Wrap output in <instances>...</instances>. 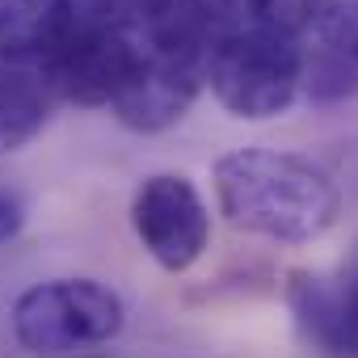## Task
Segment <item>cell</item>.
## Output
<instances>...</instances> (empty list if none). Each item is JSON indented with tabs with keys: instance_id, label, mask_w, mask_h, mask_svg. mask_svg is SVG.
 <instances>
[{
	"instance_id": "cell-1",
	"label": "cell",
	"mask_w": 358,
	"mask_h": 358,
	"mask_svg": "<svg viewBox=\"0 0 358 358\" xmlns=\"http://www.w3.org/2000/svg\"><path fill=\"white\" fill-rule=\"evenodd\" d=\"M220 215L249 236L312 245L341 215L337 182L308 156L274 148H236L215 160Z\"/></svg>"
},
{
	"instance_id": "cell-2",
	"label": "cell",
	"mask_w": 358,
	"mask_h": 358,
	"mask_svg": "<svg viewBox=\"0 0 358 358\" xmlns=\"http://www.w3.org/2000/svg\"><path fill=\"white\" fill-rule=\"evenodd\" d=\"M303 43L257 22H232L215 34L207 55V85L215 101L245 122H266L299 97Z\"/></svg>"
},
{
	"instance_id": "cell-3",
	"label": "cell",
	"mask_w": 358,
	"mask_h": 358,
	"mask_svg": "<svg viewBox=\"0 0 358 358\" xmlns=\"http://www.w3.org/2000/svg\"><path fill=\"white\" fill-rule=\"evenodd\" d=\"M127 324V308L114 287L97 278H51L17 295L13 337L30 354H68L114 341Z\"/></svg>"
},
{
	"instance_id": "cell-4",
	"label": "cell",
	"mask_w": 358,
	"mask_h": 358,
	"mask_svg": "<svg viewBox=\"0 0 358 358\" xmlns=\"http://www.w3.org/2000/svg\"><path fill=\"white\" fill-rule=\"evenodd\" d=\"M139 59H143L139 30H122L80 13L72 38L59 47L51 64H43V85L47 93H59L64 101L76 106H114V97L135 76Z\"/></svg>"
},
{
	"instance_id": "cell-5",
	"label": "cell",
	"mask_w": 358,
	"mask_h": 358,
	"mask_svg": "<svg viewBox=\"0 0 358 358\" xmlns=\"http://www.w3.org/2000/svg\"><path fill=\"white\" fill-rule=\"evenodd\" d=\"M131 228L160 270L182 274L207 253L211 211L186 173H152L131 199Z\"/></svg>"
},
{
	"instance_id": "cell-6",
	"label": "cell",
	"mask_w": 358,
	"mask_h": 358,
	"mask_svg": "<svg viewBox=\"0 0 358 358\" xmlns=\"http://www.w3.org/2000/svg\"><path fill=\"white\" fill-rule=\"evenodd\" d=\"M287 308L299 337L329 358H358V278L329 282L308 270L287 274Z\"/></svg>"
},
{
	"instance_id": "cell-7",
	"label": "cell",
	"mask_w": 358,
	"mask_h": 358,
	"mask_svg": "<svg viewBox=\"0 0 358 358\" xmlns=\"http://www.w3.org/2000/svg\"><path fill=\"white\" fill-rule=\"evenodd\" d=\"M80 22L76 0H0V64L43 68Z\"/></svg>"
},
{
	"instance_id": "cell-8",
	"label": "cell",
	"mask_w": 358,
	"mask_h": 358,
	"mask_svg": "<svg viewBox=\"0 0 358 358\" xmlns=\"http://www.w3.org/2000/svg\"><path fill=\"white\" fill-rule=\"evenodd\" d=\"M47 85L30 72H0V152L26 148L47 127Z\"/></svg>"
},
{
	"instance_id": "cell-9",
	"label": "cell",
	"mask_w": 358,
	"mask_h": 358,
	"mask_svg": "<svg viewBox=\"0 0 358 358\" xmlns=\"http://www.w3.org/2000/svg\"><path fill=\"white\" fill-rule=\"evenodd\" d=\"M299 93H308V97L320 101V106H333V101L358 97V72H354L341 55H333L329 47H320V43L312 38V47H303Z\"/></svg>"
},
{
	"instance_id": "cell-10",
	"label": "cell",
	"mask_w": 358,
	"mask_h": 358,
	"mask_svg": "<svg viewBox=\"0 0 358 358\" xmlns=\"http://www.w3.org/2000/svg\"><path fill=\"white\" fill-rule=\"evenodd\" d=\"M329 5L333 0H245L241 22H257V26H270L278 34L303 38L316 30V22L329 13Z\"/></svg>"
},
{
	"instance_id": "cell-11",
	"label": "cell",
	"mask_w": 358,
	"mask_h": 358,
	"mask_svg": "<svg viewBox=\"0 0 358 358\" xmlns=\"http://www.w3.org/2000/svg\"><path fill=\"white\" fill-rule=\"evenodd\" d=\"M312 38L320 47H329L333 55H341L358 72V0H333L329 13L316 22Z\"/></svg>"
},
{
	"instance_id": "cell-12",
	"label": "cell",
	"mask_w": 358,
	"mask_h": 358,
	"mask_svg": "<svg viewBox=\"0 0 358 358\" xmlns=\"http://www.w3.org/2000/svg\"><path fill=\"white\" fill-rule=\"evenodd\" d=\"M173 5H177V0H89V17L122 26V30H148Z\"/></svg>"
},
{
	"instance_id": "cell-13",
	"label": "cell",
	"mask_w": 358,
	"mask_h": 358,
	"mask_svg": "<svg viewBox=\"0 0 358 358\" xmlns=\"http://www.w3.org/2000/svg\"><path fill=\"white\" fill-rule=\"evenodd\" d=\"M22 228H26V203H22V194L9 190V186H0V245H9Z\"/></svg>"
},
{
	"instance_id": "cell-14",
	"label": "cell",
	"mask_w": 358,
	"mask_h": 358,
	"mask_svg": "<svg viewBox=\"0 0 358 358\" xmlns=\"http://www.w3.org/2000/svg\"><path fill=\"white\" fill-rule=\"evenodd\" d=\"M203 9H211L220 22H241V13H245V0H199Z\"/></svg>"
},
{
	"instance_id": "cell-15",
	"label": "cell",
	"mask_w": 358,
	"mask_h": 358,
	"mask_svg": "<svg viewBox=\"0 0 358 358\" xmlns=\"http://www.w3.org/2000/svg\"><path fill=\"white\" fill-rule=\"evenodd\" d=\"M72 358H101V354H72Z\"/></svg>"
}]
</instances>
